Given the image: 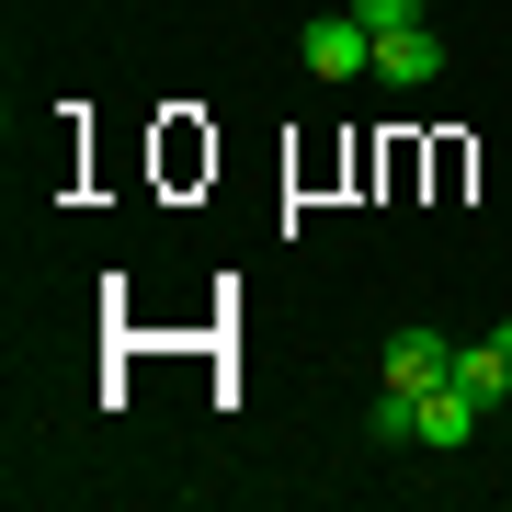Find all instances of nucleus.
I'll use <instances>...</instances> for the list:
<instances>
[{
    "label": "nucleus",
    "mask_w": 512,
    "mask_h": 512,
    "mask_svg": "<svg viewBox=\"0 0 512 512\" xmlns=\"http://www.w3.org/2000/svg\"><path fill=\"white\" fill-rule=\"evenodd\" d=\"M376 35V80L387 92H433L444 80V35H433V0H353Z\"/></svg>",
    "instance_id": "1"
},
{
    "label": "nucleus",
    "mask_w": 512,
    "mask_h": 512,
    "mask_svg": "<svg viewBox=\"0 0 512 512\" xmlns=\"http://www.w3.org/2000/svg\"><path fill=\"white\" fill-rule=\"evenodd\" d=\"M308 69H319V80H376V35H365V12H353V0L308 23Z\"/></svg>",
    "instance_id": "2"
},
{
    "label": "nucleus",
    "mask_w": 512,
    "mask_h": 512,
    "mask_svg": "<svg viewBox=\"0 0 512 512\" xmlns=\"http://www.w3.org/2000/svg\"><path fill=\"white\" fill-rule=\"evenodd\" d=\"M444 376H456V330H433V319H410L399 342H387V387H410V399H433Z\"/></svg>",
    "instance_id": "3"
},
{
    "label": "nucleus",
    "mask_w": 512,
    "mask_h": 512,
    "mask_svg": "<svg viewBox=\"0 0 512 512\" xmlns=\"http://www.w3.org/2000/svg\"><path fill=\"white\" fill-rule=\"evenodd\" d=\"M478 421H490V410H478V399H467V387H456V376H444V387H433V399H421V456H456V444L478 433Z\"/></svg>",
    "instance_id": "4"
}]
</instances>
